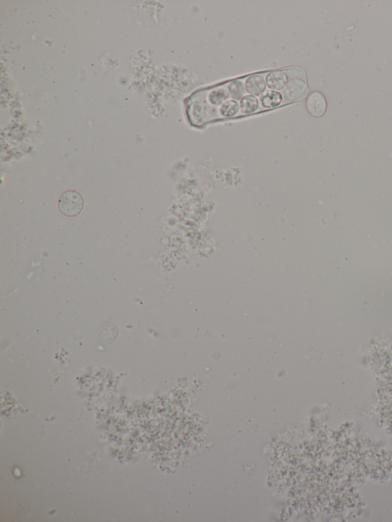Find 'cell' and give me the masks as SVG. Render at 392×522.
Listing matches in <instances>:
<instances>
[{"mask_svg":"<svg viewBox=\"0 0 392 522\" xmlns=\"http://www.w3.org/2000/svg\"><path fill=\"white\" fill-rule=\"evenodd\" d=\"M85 202L82 196L75 191H67L60 196L59 208L63 215L75 217L79 215L84 208Z\"/></svg>","mask_w":392,"mask_h":522,"instance_id":"obj_1","label":"cell"},{"mask_svg":"<svg viewBox=\"0 0 392 522\" xmlns=\"http://www.w3.org/2000/svg\"><path fill=\"white\" fill-rule=\"evenodd\" d=\"M307 85L303 79L294 78L287 83L283 90V97L288 101H296L304 96Z\"/></svg>","mask_w":392,"mask_h":522,"instance_id":"obj_2","label":"cell"},{"mask_svg":"<svg viewBox=\"0 0 392 522\" xmlns=\"http://www.w3.org/2000/svg\"><path fill=\"white\" fill-rule=\"evenodd\" d=\"M306 107L310 114L315 117H320L327 111V103L325 97L321 93L316 91L308 97Z\"/></svg>","mask_w":392,"mask_h":522,"instance_id":"obj_3","label":"cell"},{"mask_svg":"<svg viewBox=\"0 0 392 522\" xmlns=\"http://www.w3.org/2000/svg\"><path fill=\"white\" fill-rule=\"evenodd\" d=\"M264 77L260 74H254L248 77L245 83V88L248 93L255 96L262 95L266 90Z\"/></svg>","mask_w":392,"mask_h":522,"instance_id":"obj_4","label":"cell"},{"mask_svg":"<svg viewBox=\"0 0 392 522\" xmlns=\"http://www.w3.org/2000/svg\"><path fill=\"white\" fill-rule=\"evenodd\" d=\"M288 77L285 73L281 70L272 71L267 74L266 77V84L272 91H279L284 89L287 84Z\"/></svg>","mask_w":392,"mask_h":522,"instance_id":"obj_5","label":"cell"},{"mask_svg":"<svg viewBox=\"0 0 392 522\" xmlns=\"http://www.w3.org/2000/svg\"><path fill=\"white\" fill-rule=\"evenodd\" d=\"M282 100L283 98L281 94L279 93L278 91H272V90L265 92L261 98L262 105L267 108H274V107H277L281 103Z\"/></svg>","mask_w":392,"mask_h":522,"instance_id":"obj_6","label":"cell"},{"mask_svg":"<svg viewBox=\"0 0 392 522\" xmlns=\"http://www.w3.org/2000/svg\"><path fill=\"white\" fill-rule=\"evenodd\" d=\"M258 105L259 103H258V99L255 96H252V95L244 96L241 100V112L244 114L254 113L258 109Z\"/></svg>","mask_w":392,"mask_h":522,"instance_id":"obj_7","label":"cell"},{"mask_svg":"<svg viewBox=\"0 0 392 522\" xmlns=\"http://www.w3.org/2000/svg\"><path fill=\"white\" fill-rule=\"evenodd\" d=\"M239 110V104L235 100H227L221 106L220 114L226 117H231L235 115Z\"/></svg>","mask_w":392,"mask_h":522,"instance_id":"obj_8","label":"cell"},{"mask_svg":"<svg viewBox=\"0 0 392 522\" xmlns=\"http://www.w3.org/2000/svg\"><path fill=\"white\" fill-rule=\"evenodd\" d=\"M228 91L230 98H232L234 100H240L244 95V84L240 81H232L229 84Z\"/></svg>","mask_w":392,"mask_h":522,"instance_id":"obj_9","label":"cell"},{"mask_svg":"<svg viewBox=\"0 0 392 522\" xmlns=\"http://www.w3.org/2000/svg\"><path fill=\"white\" fill-rule=\"evenodd\" d=\"M229 97V92L226 90L223 89V88H219V89L213 90V91L210 93L209 101L214 105H219L221 103H225L228 98Z\"/></svg>","mask_w":392,"mask_h":522,"instance_id":"obj_10","label":"cell"},{"mask_svg":"<svg viewBox=\"0 0 392 522\" xmlns=\"http://www.w3.org/2000/svg\"><path fill=\"white\" fill-rule=\"evenodd\" d=\"M117 334H118V329L117 327L114 325H108L102 328L100 331V337L103 342L110 343L115 340Z\"/></svg>","mask_w":392,"mask_h":522,"instance_id":"obj_11","label":"cell"}]
</instances>
